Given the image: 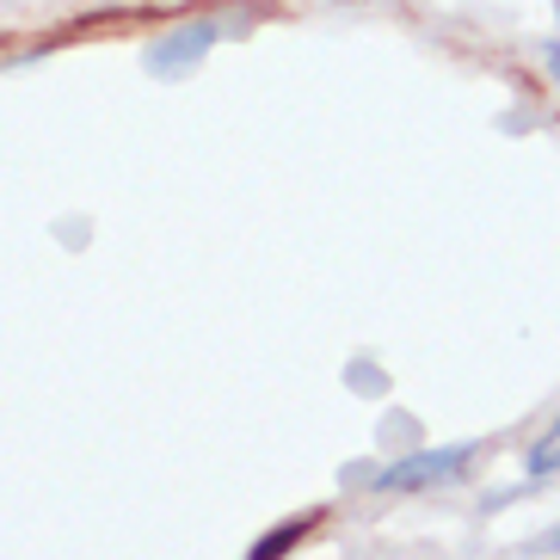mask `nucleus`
Wrapping results in <instances>:
<instances>
[{"label": "nucleus", "instance_id": "nucleus-6", "mask_svg": "<svg viewBox=\"0 0 560 560\" xmlns=\"http://www.w3.org/2000/svg\"><path fill=\"white\" fill-rule=\"evenodd\" d=\"M542 68L555 74V86H560V44H542Z\"/></svg>", "mask_w": 560, "mask_h": 560}, {"label": "nucleus", "instance_id": "nucleus-4", "mask_svg": "<svg viewBox=\"0 0 560 560\" xmlns=\"http://www.w3.org/2000/svg\"><path fill=\"white\" fill-rule=\"evenodd\" d=\"M314 529V511H302V517H290V524H278V529H265L259 542H253V555L247 560H278V555H290V548L302 542Z\"/></svg>", "mask_w": 560, "mask_h": 560}, {"label": "nucleus", "instance_id": "nucleus-2", "mask_svg": "<svg viewBox=\"0 0 560 560\" xmlns=\"http://www.w3.org/2000/svg\"><path fill=\"white\" fill-rule=\"evenodd\" d=\"M229 32H234L229 19H185V25H173L166 37H154L142 62H149V74H161V81H179V74H191Z\"/></svg>", "mask_w": 560, "mask_h": 560}, {"label": "nucleus", "instance_id": "nucleus-5", "mask_svg": "<svg viewBox=\"0 0 560 560\" xmlns=\"http://www.w3.org/2000/svg\"><path fill=\"white\" fill-rule=\"evenodd\" d=\"M524 555H560V524H555V529H542V536H529Z\"/></svg>", "mask_w": 560, "mask_h": 560}, {"label": "nucleus", "instance_id": "nucleus-1", "mask_svg": "<svg viewBox=\"0 0 560 560\" xmlns=\"http://www.w3.org/2000/svg\"><path fill=\"white\" fill-rule=\"evenodd\" d=\"M480 456V444H444V450H412V456L388 462V468H351V487H376V493H431V487H450V480L468 475V462Z\"/></svg>", "mask_w": 560, "mask_h": 560}, {"label": "nucleus", "instance_id": "nucleus-3", "mask_svg": "<svg viewBox=\"0 0 560 560\" xmlns=\"http://www.w3.org/2000/svg\"><path fill=\"white\" fill-rule=\"evenodd\" d=\"M524 468H529V480H548V475H560V412L548 419L542 431H536V444L524 450Z\"/></svg>", "mask_w": 560, "mask_h": 560}]
</instances>
